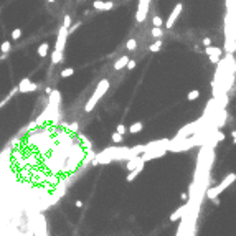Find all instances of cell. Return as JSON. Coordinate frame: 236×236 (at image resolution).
Listing matches in <instances>:
<instances>
[{"label":"cell","mask_w":236,"mask_h":236,"mask_svg":"<svg viewBox=\"0 0 236 236\" xmlns=\"http://www.w3.org/2000/svg\"><path fill=\"white\" fill-rule=\"evenodd\" d=\"M144 164H145V160H139V165H137L135 169H132V172L127 175V178H125V180H127V182H132V180H134V178L140 174V170L144 169Z\"/></svg>","instance_id":"9c48e42d"},{"label":"cell","mask_w":236,"mask_h":236,"mask_svg":"<svg viewBox=\"0 0 236 236\" xmlns=\"http://www.w3.org/2000/svg\"><path fill=\"white\" fill-rule=\"evenodd\" d=\"M203 45H205V47H210V45H211V40H210V38H205V40H203Z\"/></svg>","instance_id":"f546056e"},{"label":"cell","mask_w":236,"mask_h":236,"mask_svg":"<svg viewBox=\"0 0 236 236\" xmlns=\"http://www.w3.org/2000/svg\"><path fill=\"white\" fill-rule=\"evenodd\" d=\"M150 33H152V37L159 38V37H162V35H164V30H162V28H160V27H154Z\"/></svg>","instance_id":"e0dca14e"},{"label":"cell","mask_w":236,"mask_h":236,"mask_svg":"<svg viewBox=\"0 0 236 236\" xmlns=\"http://www.w3.org/2000/svg\"><path fill=\"white\" fill-rule=\"evenodd\" d=\"M187 210H188V203H187V205H183V206H180V208H178L177 211L172 213V215H170V221H177L178 218L182 216V213H185Z\"/></svg>","instance_id":"30bf717a"},{"label":"cell","mask_w":236,"mask_h":236,"mask_svg":"<svg viewBox=\"0 0 236 236\" xmlns=\"http://www.w3.org/2000/svg\"><path fill=\"white\" fill-rule=\"evenodd\" d=\"M79 25H81V22H78V23L76 25H73V27H70V28H68V33H73L74 30H76V28L79 27Z\"/></svg>","instance_id":"f1b7e54d"},{"label":"cell","mask_w":236,"mask_h":236,"mask_svg":"<svg viewBox=\"0 0 236 236\" xmlns=\"http://www.w3.org/2000/svg\"><path fill=\"white\" fill-rule=\"evenodd\" d=\"M73 74H74V70H73V68H65V70L61 71V76H63V78L73 76Z\"/></svg>","instance_id":"d6986e66"},{"label":"cell","mask_w":236,"mask_h":236,"mask_svg":"<svg viewBox=\"0 0 236 236\" xmlns=\"http://www.w3.org/2000/svg\"><path fill=\"white\" fill-rule=\"evenodd\" d=\"M142 127H144L142 122H134V124H132L130 127H129V132H130V134H135V132H140Z\"/></svg>","instance_id":"9a60e30c"},{"label":"cell","mask_w":236,"mask_h":236,"mask_svg":"<svg viewBox=\"0 0 236 236\" xmlns=\"http://www.w3.org/2000/svg\"><path fill=\"white\" fill-rule=\"evenodd\" d=\"M218 60H220V58H216V56H210V61H211V63H216Z\"/></svg>","instance_id":"1f68e13d"},{"label":"cell","mask_w":236,"mask_h":236,"mask_svg":"<svg viewBox=\"0 0 236 236\" xmlns=\"http://www.w3.org/2000/svg\"><path fill=\"white\" fill-rule=\"evenodd\" d=\"M10 47H12V45H10V42H3V43H2V47H0V50H2V53H3V55H7L8 51H10Z\"/></svg>","instance_id":"ffe728a7"},{"label":"cell","mask_w":236,"mask_h":236,"mask_svg":"<svg viewBox=\"0 0 236 236\" xmlns=\"http://www.w3.org/2000/svg\"><path fill=\"white\" fill-rule=\"evenodd\" d=\"M109 84H111V83H109L107 79H102L101 83H97V88H96V91L93 93V96H91V99L88 101V104H86V107H84V111H86V112H91V111L94 109V106L97 104V101H99L101 97L107 93Z\"/></svg>","instance_id":"7a4b0ae2"},{"label":"cell","mask_w":236,"mask_h":236,"mask_svg":"<svg viewBox=\"0 0 236 236\" xmlns=\"http://www.w3.org/2000/svg\"><path fill=\"white\" fill-rule=\"evenodd\" d=\"M68 28L66 27H60L58 30V38H56V45H55V50L63 51L65 50V45H66V38H68Z\"/></svg>","instance_id":"277c9868"},{"label":"cell","mask_w":236,"mask_h":236,"mask_svg":"<svg viewBox=\"0 0 236 236\" xmlns=\"http://www.w3.org/2000/svg\"><path fill=\"white\" fill-rule=\"evenodd\" d=\"M182 10H183V5H182V3H177L175 7H174L170 17H169V18H167V22H165V27H167V28H172V27H174V23L177 22V18H178V17H180V13H182Z\"/></svg>","instance_id":"8992f818"},{"label":"cell","mask_w":236,"mask_h":236,"mask_svg":"<svg viewBox=\"0 0 236 236\" xmlns=\"http://www.w3.org/2000/svg\"><path fill=\"white\" fill-rule=\"evenodd\" d=\"M116 132H119L120 135H124L125 132H127V127H125L124 124H119V125H117V130H116Z\"/></svg>","instance_id":"d4e9b609"},{"label":"cell","mask_w":236,"mask_h":236,"mask_svg":"<svg viewBox=\"0 0 236 236\" xmlns=\"http://www.w3.org/2000/svg\"><path fill=\"white\" fill-rule=\"evenodd\" d=\"M93 7L96 10H102V12H106V10H111L114 7L112 2H104V0H96V2L93 3Z\"/></svg>","instance_id":"ba28073f"},{"label":"cell","mask_w":236,"mask_h":236,"mask_svg":"<svg viewBox=\"0 0 236 236\" xmlns=\"http://www.w3.org/2000/svg\"><path fill=\"white\" fill-rule=\"evenodd\" d=\"M125 47H127V50H135V47H137V42L134 38H130L129 42H127V45H125Z\"/></svg>","instance_id":"7402d4cb"},{"label":"cell","mask_w":236,"mask_h":236,"mask_svg":"<svg viewBox=\"0 0 236 236\" xmlns=\"http://www.w3.org/2000/svg\"><path fill=\"white\" fill-rule=\"evenodd\" d=\"M160 48H162V42H155V43H152L150 47H149V50L154 51V53H155V51H159Z\"/></svg>","instance_id":"44dd1931"},{"label":"cell","mask_w":236,"mask_h":236,"mask_svg":"<svg viewBox=\"0 0 236 236\" xmlns=\"http://www.w3.org/2000/svg\"><path fill=\"white\" fill-rule=\"evenodd\" d=\"M125 66H127V70H134V68H135V61L129 60V61H127V65H125Z\"/></svg>","instance_id":"83f0119b"},{"label":"cell","mask_w":236,"mask_h":236,"mask_svg":"<svg viewBox=\"0 0 236 236\" xmlns=\"http://www.w3.org/2000/svg\"><path fill=\"white\" fill-rule=\"evenodd\" d=\"M18 93H32V91L37 89V84L30 81V78H23L22 81L18 83Z\"/></svg>","instance_id":"52a82bcc"},{"label":"cell","mask_w":236,"mask_h":236,"mask_svg":"<svg viewBox=\"0 0 236 236\" xmlns=\"http://www.w3.org/2000/svg\"><path fill=\"white\" fill-rule=\"evenodd\" d=\"M198 96H200V91L198 89H193V91H190L188 93V101H195V99H198Z\"/></svg>","instance_id":"ac0fdd59"},{"label":"cell","mask_w":236,"mask_h":236,"mask_svg":"<svg viewBox=\"0 0 236 236\" xmlns=\"http://www.w3.org/2000/svg\"><path fill=\"white\" fill-rule=\"evenodd\" d=\"M22 37V30H20V28H15V30L12 32V38L13 40H18Z\"/></svg>","instance_id":"cb8c5ba5"},{"label":"cell","mask_w":236,"mask_h":236,"mask_svg":"<svg viewBox=\"0 0 236 236\" xmlns=\"http://www.w3.org/2000/svg\"><path fill=\"white\" fill-rule=\"evenodd\" d=\"M76 206H78V208H81V206H83V201H81V200H76Z\"/></svg>","instance_id":"d6a6232c"},{"label":"cell","mask_w":236,"mask_h":236,"mask_svg":"<svg viewBox=\"0 0 236 236\" xmlns=\"http://www.w3.org/2000/svg\"><path fill=\"white\" fill-rule=\"evenodd\" d=\"M205 53H206V55H210V56H216V58H220L221 50H220V48H215V47H206Z\"/></svg>","instance_id":"4fadbf2b"},{"label":"cell","mask_w":236,"mask_h":236,"mask_svg":"<svg viewBox=\"0 0 236 236\" xmlns=\"http://www.w3.org/2000/svg\"><path fill=\"white\" fill-rule=\"evenodd\" d=\"M216 135H218V140H223V139H224V134H223V132H218Z\"/></svg>","instance_id":"4dcf8cb0"},{"label":"cell","mask_w":236,"mask_h":236,"mask_svg":"<svg viewBox=\"0 0 236 236\" xmlns=\"http://www.w3.org/2000/svg\"><path fill=\"white\" fill-rule=\"evenodd\" d=\"M149 3L150 0H139V8H137V13H135V18L139 23H142L147 17V12H149Z\"/></svg>","instance_id":"5b68a950"},{"label":"cell","mask_w":236,"mask_h":236,"mask_svg":"<svg viewBox=\"0 0 236 236\" xmlns=\"http://www.w3.org/2000/svg\"><path fill=\"white\" fill-rule=\"evenodd\" d=\"M127 61H129V56H120V58L114 63V70H122V68H125Z\"/></svg>","instance_id":"8fae6325"},{"label":"cell","mask_w":236,"mask_h":236,"mask_svg":"<svg viewBox=\"0 0 236 236\" xmlns=\"http://www.w3.org/2000/svg\"><path fill=\"white\" fill-rule=\"evenodd\" d=\"M180 198H182V200H187V198H188V193H187V192H185V193H182V197H180Z\"/></svg>","instance_id":"836d02e7"},{"label":"cell","mask_w":236,"mask_h":236,"mask_svg":"<svg viewBox=\"0 0 236 236\" xmlns=\"http://www.w3.org/2000/svg\"><path fill=\"white\" fill-rule=\"evenodd\" d=\"M63 27H66V28L71 27V17H70V15H65V20H63Z\"/></svg>","instance_id":"603a6c76"},{"label":"cell","mask_w":236,"mask_h":236,"mask_svg":"<svg viewBox=\"0 0 236 236\" xmlns=\"http://www.w3.org/2000/svg\"><path fill=\"white\" fill-rule=\"evenodd\" d=\"M48 43H42V45H40V47H38V50H37V53H38V56H40V58H45V56H47L48 55Z\"/></svg>","instance_id":"7c38bea8"},{"label":"cell","mask_w":236,"mask_h":236,"mask_svg":"<svg viewBox=\"0 0 236 236\" xmlns=\"http://www.w3.org/2000/svg\"><path fill=\"white\" fill-rule=\"evenodd\" d=\"M93 157L91 142L71 125L48 120L32 124V130L17 140L10 165L22 187L60 197L58 190Z\"/></svg>","instance_id":"6da1fadb"},{"label":"cell","mask_w":236,"mask_h":236,"mask_svg":"<svg viewBox=\"0 0 236 236\" xmlns=\"http://www.w3.org/2000/svg\"><path fill=\"white\" fill-rule=\"evenodd\" d=\"M162 25V18L160 17H154V27H160Z\"/></svg>","instance_id":"4316f807"},{"label":"cell","mask_w":236,"mask_h":236,"mask_svg":"<svg viewBox=\"0 0 236 236\" xmlns=\"http://www.w3.org/2000/svg\"><path fill=\"white\" fill-rule=\"evenodd\" d=\"M233 180H234V174L228 175V177L224 178V180H223V182H221L218 187H215V188H210L208 192H206V197H208V198H215V197H218V195H220V193H221L223 190L226 188V187H228V185H229V183H231Z\"/></svg>","instance_id":"3957f363"},{"label":"cell","mask_w":236,"mask_h":236,"mask_svg":"<svg viewBox=\"0 0 236 236\" xmlns=\"http://www.w3.org/2000/svg\"><path fill=\"white\" fill-rule=\"evenodd\" d=\"M61 55H63V51H58V50L53 51V55H51V61H53V65H56V63L61 61Z\"/></svg>","instance_id":"2e32d148"},{"label":"cell","mask_w":236,"mask_h":236,"mask_svg":"<svg viewBox=\"0 0 236 236\" xmlns=\"http://www.w3.org/2000/svg\"><path fill=\"white\" fill-rule=\"evenodd\" d=\"M51 106H55V104H60V99H61V94H60V91H51Z\"/></svg>","instance_id":"5bb4252c"},{"label":"cell","mask_w":236,"mask_h":236,"mask_svg":"<svg viewBox=\"0 0 236 236\" xmlns=\"http://www.w3.org/2000/svg\"><path fill=\"white\" fill-rule=\"evenodd\" d=\"M112 140L116 142V144H119L120 140H122V135H120L119 132H114V134H112Z\"/></svg>","instance_id":"484cf974"}]
</instances>
